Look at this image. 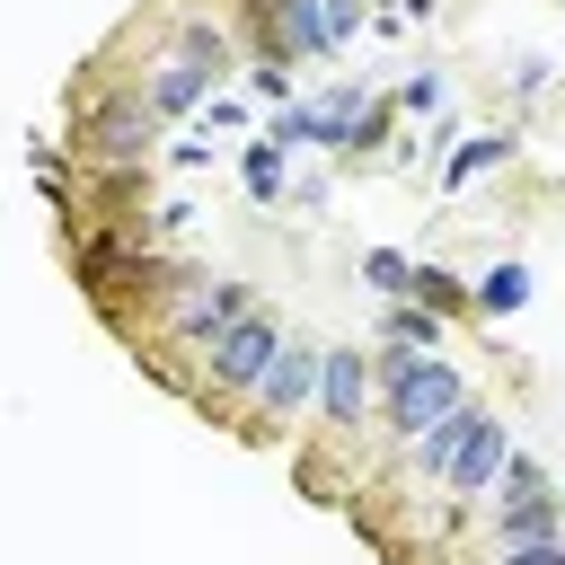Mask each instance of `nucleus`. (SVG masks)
I'll return each mask as SVG.
<instances>
[{"mask_svg": "<svg viewBox=\"0 0 565 565\" xmlns=\"http://www.w3.org/2000/svg\"><path fill=\"white\" fill-rule=\"evenodd\" d=\"M494 565H565V539H521V547H494Z\"/></svg>", "mask_w": 565, "mask_h": 565, "instance_id": "obj_21", "label": "nucleus"}, {"mask_svg": "<svg viewBox=\"0 0 565 565\" xmlns=\"http://www.w3.org/2000/svg\"><path fill=\"white\" fill-rule=\"evenodd\" d=\"M309 397H318V344H291V335H282V344H274V362L256 371L247 406H256L265 424H291V415H300Z\"/></svg>", "mask_w": 565, "mask_h": 565, "instance_id": "obj_6", "label": "nucleus"}, {"mask_svg": "<svg viewBox=\"0 0 565 565\" xmlns=\"http://www.w3.org/2000/svg\"><path fill=\"white\" fill-rule=\"evenodd\" d=\"M503 459H512V424L486 406V415L468 424V441H459V459H450V477H441V486H450V494H486V486L503 477Z\"/></svg>", "mask_w": 565, "mask_h": 565, "instance_id": "obj_8", "label": "nucleus"}, {"mask_svg": "<svg viewBox=\"0 0 565 565\" xmlns=\"http://www.w3.org/2000/svg\"><path fill=\"white\" fill-rule=\"evenodd\" d=\"M380 397H388V433L397 441H415L424 424H441L459 397H468V380L450 371V362H433V353H380Z\"/></svg>", "mask_w": 565, "mask_h": 565, "instance_id": "obj_1", "label": "nucleus"}, {"mask_svg": "<svg viewBox=\"0 0 565 565\" xmlns=\"http://www.w3.org/2000/svg\"><path fill=\"white\" fill-rule=\"evenodd\" d=\"M530 494H547V468H539L530 450H512L503 477H494V503H530Z\"/></svg>", "mask_w": 565, "mask_h": 565, "instance_id": "obj_19", "label": "nucleus"}, {"mask_svg": "<svg viewBox=\"0 0 565 565\" xmlns=\"http://www.w3.org/2000/svg\"><path fill=\"white\" fill-rule=\"evenodd\" d=\"M238 177H247V194H256V203H282V185H291V150H274V141H247Z\"/></svg>", "mask_w": 565, "mask_h": 565, "instance_id": "obj_17", "label": "nucleus"}, {"mask_svg": "<svg viewBox=\"0 0 565 565\" xmlns=\"http://www.w3.org/2000/svg\"><path fill=\"white\" fill-rule=\"evenodd\" d=\"M530 300V265L521 256H503V265H486L477 282H468V309H486V318H512Z\"/></svg>", "mask_w": 565, "mask_h": 565, "instance_id": "obj_12", "label": "nucleus"}, {"mask_svg": "<svg viewBox=\"0 0 565 565\" xmlns=\"http://www.w3.org/2000/svg\"><path fill=\"white\" fill-rule=\"evenodd\" d=\"M441 327H450V318H441V309H424V300H397V309H388V327H380V335H388V344H397V353H441Z\"/></svg>", "mask_w": 565, "mask_h": 565, "instance_id": "obj_14", "label": "nucleus"}, {"mask_svg": "<svg viewBox=\"0 0 565 565\" xmlns=\"http://www.w3.org/2000/svg\"><path fill=\"white\" fill-rule=\"evenodd\" d=\"M177 53L221 79V71H230V26H221V18H177Z\"/></svg>", "mask_w": 565, "mask_h": 565, "instance_id": "obj_16", "label": "nucleus"}, {"mask_svg": "<svg viewBox=\"0 0 565 565\" xmlns=\"http://www.w3.org/2000/svg\"><path fill=\"white\" fill-rule=\"evenodd\" d=\"M388 9H406V18H433V0H388Z\"/></svg>", "mask_w": 565, "mask_h": 565, "instance_id": "obj_25", "label": "nucleus"}, {"mask_svg": "<svg viewBox=\"0 0 565 565\" xmlns=\"http://www.w3.org/2000/svg\"><path fill=\"white\" fill-rule=\"evenodd\" d=\"M238 309H256V300H247V282H230V274H168V282H159V318H168V335H185V344H212Z\"/></svg>", "mask_w": 565, "mask_h": 565, "instance_id": "obj_3", "label": "nucleus"}, {"mask_svg": "<svg viewBox=\"0 0 565 565\" xmlns=\"http://www.w3.org/2000/svg\"><path fill=\"white\" fill-rule=\"evenodd\" d=\"M406 265H415V256H397V247H371V256H362V282H371V291H388V300H406Z\"/></svg>", "mask_w": 565, "mask_h": 565, "instance_id": "obj_20", "label": "nucleus"}, {"mask_svg": "<svg viewBox=\"0 0 565 565\" xmlns=\"http://www.w3.org/2000/svg\"><path fill=\"white\" fill-rule=\"evenodd\" d=\"M291 115H300V141L309 150H371L388 132V106H371L362 88H327V97H309Z\"/></svg>", "mask_w": 565, "mask_h": 565, "instance_id": "obj_4", "label": "nucleus"}, {"mask_svg": "<svg viewBox=\"0 0 565 565\" xmlns=\"http://www.w3.org/2000/svg\"><path fill=\"white\" fill-rule=\"evenodd\" d=\"M274 344H282V327L265 318V309H238L212 344H203V362H212V388H230V397H247L256 388V371L274 362Z\"/></svg>", "mask_w": 565, "mask_h": 565, "instance_id": "obj_5", "label": "nucleus"}, {"mask_svg": "<svg viewBox=\"0 0 565 565\" xmlns=\"http://www.w3.org/2000/svg\"><path fill=\"white\" fill-rule=\"evenodd\" d=\"M274 26H282L291 53H335V35H327V0H274Z\"/></svg>", "mask_w": 565, "mask_h": 565, "instance_id": "obj_15", "label": "nucleus"}, {"mask_svg": "<svg viewBox=\"0 0 565 565\" xmlns=\"http://www.w3.org/2000/svg\"><path fill=\"white\" fill-rule=\"evenodd\" d=\"M247 88H256V97H274V106H291V71H282V62H256V71H247Z\"/></svg>", "mask_w": 565, "mask_h": 565, "instance_id": "obj_22", "label": "nucleus"}, {"mask_svg": "<svg viewBox=\"0 0 565 565\" xmlns=\"http://www.w3.org/2000/svg\"><path fill=\"white\" fill-rule=\"evenodd\" d=\"M512 150H521V141H512V132H503V124H494V132H477V141H459V150H450V168H441V185H450V194H459V185H477V177H486V168H503V159H512Z\"/></svg>", "mask_w": 565, "mask_h": 565, "instance_id": "obj_13", "label": "nucleus"}, {"mask_svg": "<svg viewBox=\"0 0 565 565\" xmlns=\"http://www.w3.org/2000/svg\"><path fill=\"white\" fill-rule=\"evenodd\" d=\"M150 141H159V115H150L141 88H115V97L79 106V150H88L97 168L132 177V168H150Z\"/></svg>", "mask_w": 565, "mask_h": 565, "instance_id": "obj_2", "label": "nucleus"}, {"mask_svg": "<svg viewBox=\"0 0 565 565\" xmlns=\"http://www.w3.org/2000/svg\"><path fill=\"white\" fill-rule=\"evenodd\" d=\"M371 406V362L353 344H318V415L327 424H362Z\"/></svg>", "mask_w": 565, "mask_h": 565, "instance_id": "obj_7", "label": "nucleus"}, {"mask_svg": "<svg viewBox=\"0 0 565 565\" xmlns=\"http://www.w3.org/2000/svg\"><path fill=\"white\" fill-rule=\"evenodd\" d=\"M141 97H150V115H194V106L212 97V71H203V62H185V53H168V62L150 71V88H141Z\"/></svg>", "mask_w": 565, "mask_h": 565, "instance_id": "obj_10", "label": "nucleus"}, {"mask_svg": "<svg viewBox=\"0 0 565 565\" xmlns=\"http://www.w3.org/2000/svg\"><path fill=\"white\" fill-rule=\"evenodd\" d=\"M477 415H486V406H477V397H459V406H450L441 424H424V433L406 441L415 477H450V459H459V441H468V424H477Z\"/></svg>", "mask_w": 565, "mask_h": 565, "instance_id": "obj_9", "label": "nucleus"}, {"mask_svg": "<svg viewBox=\"0 0 565 565\" xmlns=\"http://www.w3.org/2000/svg\"><path fill=\"white\" fill-rule=\"evenodd\" d=\"M406 300H424V309L459 318V309H468V282H459V274H441V265H406Z\"/></svg>", "mask_w": 565, "mask_h": 565, "instance_id": "obj_18", "label": "nucleus"}, {"mask_svg": "<svg viewBox=\"0 0 565 565\" xmlns=\"http://www.w3.org/2000/svg\"><path fill=\"white\" fill-rule=\"evenodd\" d=\"M353 26H362V0H327V35H335V53L353 44Z\"/></svg>", "mask_w": 565, "mask_h": 565, "instance_id": "obj_23", "label": "nucleus"}, {"mask_svg": "<svg viewBox=\"0 0 565 565\" xmlns=\"http://www.w3.org/2000/svg\"><path fill=\"white\" fill-rule=\"evenodd\" d=\"M406 106H415V115H433V106H441V79H433V71H424V79H406Z\"/></svg>", "mask_w": 565, "mask_h": 565, "instance_id": "obj_24", "label": "nucleus"}, {"mask_svg": "<svg viewBox=\"0 0 565 565\" xmlns=\"http://www.w3.org/2000/svg\"><path fill=\"white\" fill-rule=\"evenodd\" d=\"M521 539H565V512H556V494L494 503V547H521Z\"/></svg>", "mask_w": 565, "mask_h": 565, "instance_id": "obj_11", "label": "nucleus"}]
</instances>
